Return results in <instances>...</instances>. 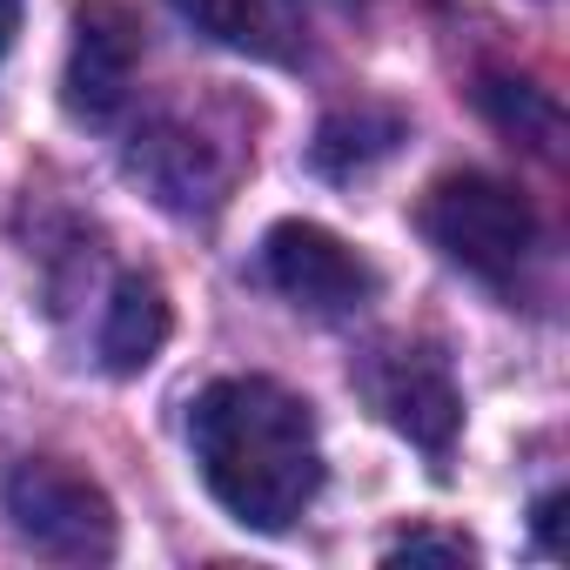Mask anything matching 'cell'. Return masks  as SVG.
Masks as SVG:
<instances>
[{"label":"cell","mask_w":570,"mask_h":570,"mask_svg":"<svg viewBox=\"0 0 570 570\" xmlns=\"http://www.w3.org/2000/svg\"><path fill=\"white\" fill-rule=\"evenodd\" d=\"M188 443L208 497L248 530H289L323 490L316 416L268 376H222L188 410Z\"/></svg>","instance_id":"obj_1"},{"label":"cell","mask_w":570,"mask_h":570,"mask_svg":"<svg viewBox=\"0 0 570 570\" xmlns=\"http://www.w3.org/2000/svg\"><path fill=\"white\" fill-rule=\"evenodd\" d=\"M416 222H423V235H430L456 268H470V275H483V282H510V275L530 262V248H537V215H530V202H523L510 181H497V175H443V181L423 195Z\"/></svg>","instance_id":"obj_2"},{"label":"cell","mask_w":570,"mask_h":570,"mask_svg":"<svg viewBox=\"0 0 570 570\" xmlns=\"http://www.w3.org/2000/svg\"><path fill=\"white\" fill-rule=\"evenodd\" d=\"M0 497H8L14 530L41 557H61V563H108L115 557V503L81 470H68V463H21Z\"/></svg>","instance_id":"obj_3"},{"label":"cell","mask_w":570,"mask_h":570,"mask_svg":"<svg viewBox=\"0 0 570 570\" xmlns=\"http://www.w3.org/2000/svg\"><path fill=\"white\" fill-rule=\"evenodd\" d=\"M363 390H370V403L383 410V423H390L396 436H410L436 470L450 463L456 430H463V396H456L450 370H443L430 350H416V343H383V350H370Z\"/></svg>","instance_id":"obj_4"},{"label":"cell","mask_w":570,"mask_h":570,"mask_svg":"<svg viewBox=\"0 0 570 570\" xmlns=\"http://www.w3.org/2000/svg\"><path fill=\"white\" fill-rule=\"evenodd\" d=\"M262 275L296 309H316V316H343V309L370 303V289H376V268L343 235H330L316 222H275L262 235Z\"/></svg>","instance_id":"obj_5"},{"label":"cell","mask_w":570,"mask_h":570,"mask_svg":"<svg viewBox=\"0 0 570 570\" xmlns=\"http://www.w3.org/2000/svg\"><path fill=\"white\" fill-rule=\"evenodd\" d=\"M141 68V28L128 8L115 0H95V8L75 14V48H68V108L81 121H108Z\"/></svg>","instance_id":"obj_6"},{"label":"cell","mask_w":570,"mask_h":570,"mask_svg":"<svg viewBox=\"0 0 570 570\" xmlns=\"http://www.w3.org/2000/svg\"><path fill=\"white\" fill-rule=\"evenodd\" d=\"M128 168H135V175L155 188V202L175 208V215H208V208L228 195V181H235V155H222L208 135L175 128V121L135 135Z\"/></svg>","instance_id":"obj_7"},{"label":"cell","mask_w":570,"mask_h":570,"mask_svg":"<svg viewBox=\"0 0 570 570\" xmlns=\"http://www.w3.org/2000/svg\"><path fill=\"white\" fill-rule=\"evenodd\" d=\"M175 316H168V296L155 275H121L115 282V303H108V323H101V363L115 376H135L161 356Z\"/></svg>","instance_id":"obj_8"},{"label":"cell","mask_w":570,"mask_h":570,"mask_svg":"<svg viewBox=\"0 0 570 570\" xmlns=\"http://www.w3.org/2000/svg\"><path fill=\"white\" fill-rule=\"evenodd\" d=\"M181 21H195L208 41L255 55V61H289L296 55V28L275 0H168Z\"/></svg>","instance_id":"obj_9"},{"label":"cell","mask_w":570,"mask_h":570,"mask_svg":"<svg viewBox=\"0 0 570 570\" xmlns=\"http://www.w3.org/2000/svg\"><path fill=\"white\" fill-rule=\"evenodd\" d=\"M403 141V121L390 115V108H356V115H330L323 128H316V168L323 175H356V168H370V161H383L390 148Z\"/></svg>","instance_id":"obj_10"},{"label":"cell","mask_w":570,"mask_h":570,"mask_svg":"<svg viewBox=\"0 0 570 570\" xmlns=\"http://www.w3.org/2000/svg\"><path fill=\"white\" fill-rule=\"evenodd\" d=\"M476 108L503 128V135H517L523 148H537V155H557V135H563V115H557V101L543 95V88H530V81H503V75H490L483 88H476Z\"/></svg>","instance_id":"obj_11"},{"label":"cell","mask_w":570,"mask_h":570,"mask_svg":"<svg viewBox=\"0 0 570 570\" xmlns=\"http://www.w3.org/2000/svg\"><path fill=\"white\" fill-rule=\"evenodd\" d=\"M396 557H470V543H463V537H430V530H423V537H403Z\"/></svg>","instance_id":"obj_12"},{"label":"cell","mask_w":570,"mask_h":570,"mask_svg":"<svg viewBox=\"0 0 570 570\" xmlns=\"http://www.w3.org/2000/svg\"><path fill=\"white\" fill-rule=\"evenodd\" d=\"M537 537H543L550 557H563V497H543L537 503Z\"/></svg>","instance_id":"obj_13"},{"label":"cell","mask_w":570,"mask_h":570,"mask_svg":"<svg viewBox=\"0 0 570 570\" xmlns=\"http://www.w3.org/2000/svg\"><path fill=\"white\" fill-rule=\"evenodd\" d=\"M14 35H21V0H0V55L14 48Z\"/></svg>","instance_id":"obj_14"}]
</instances>
